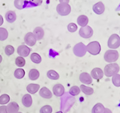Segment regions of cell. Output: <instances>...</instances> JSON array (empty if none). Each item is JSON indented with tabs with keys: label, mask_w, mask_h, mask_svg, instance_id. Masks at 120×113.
<instances>
[{
	"label": "cell",
	"mask_w": 120,
	"mask_h": 113,
	"mask_svg": "<svg viewBox=\"0 0 120 113\" xmlns=\"http://www.w3.org/2000/svg\"><path fill=\"white\" fill-rule=\"evenodd\" d=\"M21 113V112H19V111H18V113Z\"/></svg>",
	"instance_id": "obj_43"
},
{
	"label": "cell",
	"mask_w": 120,
	"mask_h": 113,
	"mask_svg": "<svg viewBox=\"0 0 120 113\" xmlns=\"http://www.w3.org/2000/svg\"><path fill=\"white\" fill-rule=\"evenodd\" d=\"M31 49L25 45H21L18 47L17 53L22 58H26L30 54Z\"/></svg>",
	"instance_id": "obj_9"
},
{
	"label": "cell",
	"mask_w": 120,
	"mask_h": 113,
	"mask_svg": "<svg viewBox=\"0 0 120 113\" xmlns=\"http://www.w3.org/2000/svg\"><path fill=\"white\" fill-rule=\"evenodd\" d=\"M47 76L49 79L53 80H58L60 78V75L58 73L53 70H50L48 71L47 73Z\"/></svg>",
	"instance_id": "obj_25"
},
{
	"label": "cell",
	"mask_w": 120,
	"mask_h": 113,
	"mask_svg": "<svg viewBox=\"0 0 120 113\" xmlns=\"http://www.w3.org/2000/svg\"><path fill=\"white\" fill-rule=\"evenodd\" d=\"M52 108L50 105H45L40 109V113H52Z\"/></svg>",
	"instance_id": "obj_34"
},
{
	"label": "cell",
	"mask_w": 120,
	"mask_h": 113,
	"mask_svg": "<svg viewBox=\"0 0 120 113\" xmlns=\"http://www.w3.org/2000/svg\"><path fill=\"white\" fill-rule=\"evenodd\" d=\"M73 51L76 56L82 58V57L84 56L87 52L86 46H85L82 42L78 43L74 46L73 48Z\"/></svg>",
	"instance_id": "obj_2"
},
{
	"label": "cell",
	"mask_w": 120,
	"mask_h": 113,
	"mask_svg": "<svg viewBox=\"0 0 120 113\" xmlns=\"http://www.w3.org/2000/svg\"><path fill=\"white\" fill-rule=\"evenodd\" d=\"M6 106H7V111L8 113H16L19 111V106L16 102H10Z\"/></svg>",
	"instance_id": "obj_15"
},
{
	"label": "cell",
	"mask_w": 120,
	"mask_h": 113,
	"mask_svg": "<svg viewBox=\"0 0 120 113\" xmlns=\"http://www.w3.org/2000/svg\"><path fill=\"white\" fill-rule=\"evenodd\" d=\"M8 36V32L7 30L5 28L0 27V41H3L6 40Z\"/></svg>",
	"instance_id": "obj_27"
},
{
	"label": "cell",
	"mask_w": 120,
	"mask_h": 113,
	"mask_svg": "<svg viewBox=\"0 0 120 113\" xmlns=\"http://www.w3.org/2000/svg\"><path fill=\"white\" fill-rule=\"evenodd\" d=\"M93 10L94 12L97 15H101L105 12V5L102 2H98L94 4V6H93Z\"/></svg>",
	"instance_id": "obj_13"
},
{
	"label": "cell",
	"mask_w": 120,
	"mask_h": 113,
	"mask_svg": "<svg viewBox=\"0 0 120 113\" xmlns=\"http://www.w3.org/2000/svg\"><path fill=\"white\" fill-rule=\"evenodd\" d=\"M30 59L33 63H37V64L40 63L41 62V56L37 53H33L30 56Z\"/></svg>",
	"instance_id": "obj_26"
},
{
	"label": "cell",
	"mask_w": 120,
	"mask_h": 113,
	"mask_svg": "<svg viewBox=\"0 0 120 113\" xmlns=\"http://www.w3.org/2000/svg\"><path fill=\"white\" fill-rule=\"evenodd\" d=\"M39 95L44 99H49L52 98V93L49 88L44 87L41 88L39 91Z\"/></svg>",
	"instance_id": "obj_14"
},
{
	"label": "cell",
	"mask_w": 120,
	"mask_h": 113,
	"mask_svg": "<svg viewBox=\"0 0 120 113\" xmlns=\"http://www.w3.org/2000/svg\"><path fill=\"white\" fill-rule=\"evenodd\" d=\"M2 61H3V57L1 55H0V63H1Z\"/></svg>",
	"instance_id": "obj_41"
},
{
	"label": "cell",
	"mask_w": 120,
	"mask_h": 113,
	"mask_svg": "<svg viewBox=\"0 0 120 113\" xmlns=\"http://www.w3.org/2000/svg\"><path fill=\"white\" fill-rule=\"evenodd\" d=\"M89 22V19L86 15H80L78 18L77 19V22H78V25H80L81 27H83L86 26Z\"/></svg>",
	"instance_id": "obj_19"
},
{
	"label": "cell",
	"mask_w": 120,
	"mask_h": 113,
	"mask_svg": "<svg viewBox=\"0 0 120 113\" xmlns=\"http://www.w3.org/2000/svg\"><path fill=\"white\" fill-rule=\"evenodd\" d=\"M3 23H4V19H3L2 15H0V26L3 25Z\"/></svg>",
	"instance_id": "obj_38"
},
{
	"label": "cell",
	"mask_w": 120,
	"mask_h": 113,
	"mask_svg": "<svg viewBox=\"0 0 120 113\" xmlns=\"http://www.w3.org/2000/svg\"><path fill=\"white\" fill-rule=\"evenodd\" d=\"M33 33L36 36L37 40H41L45 36V32L42 27H37L34 29Z\"/></svg>",
	"instance_id": "obj_17"
},
{
	"label": "cell",
	"mask_w": 120,
	"mask_h": 113,
	"mask_svg": "<svg viewBox=\"0 0 120 113\" xmlns=\"http://www.w3.org/2000/svg\"><path fill=\"white\" fill-rule=\"evenodd\" d=\"M80 90L81 91L84 93L85 95L87 96H91L94 93V89L91 87H87L84 85H81L80 86Z\"/></svg>",
	"instance_id": "obj_23"
},
{
	"label": "cell",
	"mask_w": 120,
	"mask_h": 113,
	"mask_svg": "<svg viewBox=\"0 0 120 113\" xmlns=\"http://www.w3.org/2000/svg\"><path fill=\"white\" fill-rule=\"evenodd\" d=\"M112 82L113 85L116 87H120V74H115L112 76Z\"/></svg>",
	"instance_id": "obj_31"
},
{
	"label": "cell",
	"mask_w": 120,
	"mask_h": 113,
	"mask_svg": "<svg viewBox=\"0 0 120 113\" xmlns=\"http://www.w3.org/2000/svg\"><path fill=\"white\" fill-rule=\"evenodd\" d=\"M40 85L36 84H30L26 87V90L29 93L31 94H36V92L39 90Z\"/></svg>",
	"instance_id": "obj_20"
},
{
	"label": "cell",
	"mask_w": 120,
	"mask_h": 113,
	"mask_svg": "<svg viewBox=\"0 0 120 113\" xmlns=\"http://www.w3.org/2000/svg\"><path fill=\"white\" fill-rule=\"evenodd\" d=\"M30 3L34 6H39L43 3V0H30Z\"/></svg>",
	"instance_id": "obj_36"
},
{
	"label": "cell",
	"mask_w": 120,
	"mask_h": 113,
	"mask_svg": "<svg viewBox=\"0 0 120 113\" xmlns=\"http://www.w3.org/2000/svg\"><path fill=\"white\" fill-rule=\"evenodd\" d=\"M103 113H112V111L110 109H109V108H105V111H104Z\"/></svg>",
	"instance_id": "obj_39"
},
{
	"label": "cell",
	"mask_w": 120,
	"mask_h": 113,
	"mask_svg": "<svg viewBox=\"0 0 120 113\" xmlns=\"http://www.w3.org/2000/svg\"><path fill=\"white\" fill-rule=\"evenodd\" d=\"M0 113H8L7 111V106L5 105L0 106Z\"/></svg>",
	"instance_id": "obj_37"
},
{
	"label": "cell",
	"mask_w": 120,
	"mask_h": 113,
	"mask_svg": "<svg viewBox=\"0 0 120 113\" xmlns=\"http://www.w3.org/2000/svg\"><path fill=\"white\" fill-rule=\"evenodd\" d=\"M22 103L24 106L29 108L33 104V99L31 96L29 94H25L22 98Z\"/></svg>",
	"instance_id": "obj_16"
},
{
	"label": "cell",
	"mask_w": 120,
	"mask_h": 113,
	"mask_svg": "<svg viewBox=\"0 0 120 113\" xmlns=\"http://www.w3.org/2000/svg\"><path fill=\"white\" fill-rule=\"evenodd\" d=\"M67 29H68V32H71V33H74L78 30V26L75 23H70L67 26Z\"/></svg>",
	"instance_id": "obj_35"
},
{
	"label": "cell",
	"mask_w": 120,
	"mask_h": 113,
	"mask_svg": "<svg viewBox=\"0 0 120 113\" xmlns=\"http://www.w3.org/2000/svg\"><path fill=\"white\" fill-rule=\"evenodd\" d=\"M120 71V66L116 63H112L105 66L104 73L106 77H112L115 74H117Z\"/></svg>",
	"instance_id": "obj_1"
},
{
	"label": "cell",
	"mask_w": 120,
	"mask_h": 113,
	"mask_svg": "<svg viewBox=\"0 0 120 113\" xmlns=\"http://www.w3.org/2000/svg\"><path fill=\"white\" fill-rule=\"evenodd\" d=\"M93 33L94 32L93 29L89 25L81 27L79 32L80 36L85 39H89L91 38L93 35Z\"/></svg>",
	"instance_id": "obj_7"
},
{
	"label": "cell",
	"mask_w": 120,
	"mask_h": 113,
	"mask_svg": "<svg viewBox=\"0 0 120 113\" xmlns=\"http://www.w3.org/2000/svg\"><path fill=\"white\" fill-rule=\"evenodd\" d=\"M5 53L7 56H11L15 52V48L11 45H7L5 48Z\"/></svg>",
	"instance_id": "obj_33"
},
{
	"label": "cell",
	"mask_w": 120,
	"mask_h": 113,
	"mask_svg": "<svg viewBox=\"0 0 120 113\" xmlns=\"http://www.w3.org/2000/svg\"><path fill=\"white\" fill-rule=\"evenodd\" d=\"M56 12L61 16H67L71 12V6L66 3H60L56 6Z\"/></svg>",
	"instance_id": "obj_5"
},
{
	"label": "cell",
	"mask_w": 120,
	"mask_h": 113,
	"mask_svg": "<svg viewBox=\"0 0 120 113\" xmlns=\"http://www.w3.org/2000/svg\"><path fill=\"white\" fill-rule=\"evenodd\" d=\"M24 41L27 46L33 47L37 42V39L32 32H28L24 37Z\"/></svg>",
	"instance_id": "obj_8"
},
{
	"label": "cell",
	"mask_w": 120,
	"mask_h": 113,
	"mask_svg": "<svg viewBox=\"0 0 120 113\" xmlns=\"http://www.w3.org/2000/svg\"><path fill=\"white\" fill-rule=\"evenodd\" d=\"M63 113L61 111H57L56 113Z\"/></svg>",
	"instance_id": "obj_42"
},
{
	"label": "cell",
	"mask_w": 120,
	"mask_h": 113,
	"mask_svg": "<svg viewBox=\"0 0 120 113\" xmlns=\"http://www.w3.org/2000/svg\"></svg>",
	"instance_id": "obj_44"
},
{
	"label": "cell",
	"mask_w": 120,
	"mask_h": 113,
	"mask_svg": "<svg viewBox=\"0 0 120 113\" xmlns=\"http://www.w3.org/2000/svg\"><path fill=\"white\" fill-rule=\"evenodd\" d=\"M91 76L94 79L100 80L103 77V71L100 68H94L91 72Z\"/></svg>",
	"instance_id": "obj_12"
},
{
	"label": "cell",
	"mask_w": 120,
	"mask_h": 113,
	"mask_svg": "<svg viewBox=\"0 0 120 113\" xmlns=\"http://www.w3.org/2000/svg\"><path fill=\"white\" fill-rule=\"evenodd\" d=\"M86 50L89 53L92 55L96 56L100 53L101 46L98 41L91 42L86 46Z\"/></svg>",
	"instance_id": "obj_3"
},
{
	"label": "cell",
	"mask_w": 120,
	"mask_h": 113,
	"mask_svg": "<svg viewBox=\"0 0 120 113\" xmlns=\"http://www.w3.org/2000/svg\"><path fill=\"white\" fill-rule=\"evenodd\" d=\"M105 108L102 104L97 103L93 106L92 109V113H103L105 111Z\"/></svg>",
	"instance_id": "obj_22"
},
{
	"label": "cell",
	"mask_w": 120,
	"mask_h": 113,
	"mask_svg": "<svg viewBox=\"0 0 120 113\" xmlns=\"http://www.w3.org/2000/svg\"><path fill=\"white\" fill-rule=\"evenodd\" d=\"M6 21L9 23H13L16 20L17 16L15 12L12 11V10H9L6 13L5 15Z\"/></svg>",
	"instance_id": "obj_18"
},
{
	"label": "cell",
	"mask_w": 120,
	"mask_h": 113,
	"mask_svg": "<svg viewBox=\"0 0 120 113\" xmlns=\"http://www.w3.org/2000/svg\"><path fill=\"white\" fill-rule=\"evenodd\" d=\"M108 46L111 49H116L120 46V37L117 34H113L109 37Z\"/></svg>",
	"instance_id": "obj_6"
},
{
	"label": "cell",
	"mask_w": 120,
	"mask_h": 113,
	"mask_svg": "<svg viewBox=\"0 0 120 113\" xmlns=\"http://www.w3.org/2000/svg\"><path fill=\"white\" fill-rule=\"evenodd\" d=\"M79 80L83 84L90 85L93 82V79L91 75L88 73L83 72L79 76Z\"/></svg>",
	"instance_id": "obj_10"
},
{
	"label": "cell",
	"mask_w": 120,
	"mask_h": 113,
	"mask_svg": "<svg viewBox=\"0 0 120 113\" xmlns=\"http://www.w3.org/2000/svg\"><path fill=\"white\" fill-rule=\"evenodd\" d=\"M25 63H26V61L24 58L19 56L16 58V59H15V64L19 67H23L25 66Z\"/></svg>",
	"instance_id": "obj_30"
},
{
	"label": "cell",
	"mask_w": 120,
	"mask_h": 113,
	"mask_svg": "<svg viewBox=\"0 0 120 113\" xmlns=\"http://www.w3.org/2000/svg\"><path fill=\"white\" fill-rule=\"evenodd\" d=\"M60 3H66V4H68L70 0H59Z\"/></svg>",
	"instance_id": "obj_40"
},
{
	"label": "cell",
	"mask_w": 120,
	"mask_h": 113,
	"mask_svg": "<svg viewBox=\"0 0 120 113\" xmlns=\"http://www.w3.org/2000/svg\"><path fill=\"white\" fill-rule=\"evenodd\" d=\"M80 92H81V90L78 86H73V87L70 88L69 93L73 96H76L79 95Z\"/></svg>",
	"instance_id": "obj_29"
},
{
	"label": "cell",
	"mask_w": 120,
	"mask_h": 113,
	"mask_svg": "<svg viewBox=\"0 0 120 113\" xmlns=\"http://www.w3.org/2000/svg\"><path fill=\"white\" fill-rule=\"evenodd\" d=\"M119 58V53L118 51L113 50H107L104 55V59L106 62L113 63L116 62Z\"/></svg>",
	"instance_id": "obj_4"
},
{
	"label": "cell",
	"mask_w": 120,
	"mask_h": 113,
	"mask_svg": "<svg viewBox=\"0 0 120 113\" xmlns=\"http://www.w3.org/2000/svg\"><path fill=\"white\" fill-rule=\"evenodd\" d=\"M28 76L30 80H36L40 76V73L37 69L33 68L29 71Z\"/></svg>",
	"instance_id": "obj_24"
},
{
	"label": "cell",
	"mask_w": 120,
	"mask_h": 113,
	"mask_svg": "<svg viewBox=\"0 0 120 113\" xmlns=\"http://www.w3.org/2000/svg\"><path fill=\"white\" fill-rule=\"evenodd\" d=\"M53 92L54 95L56 97H61L64 95V92H65V88L64 86L60 84H57L55 85L52 88Z\"/></svg>",
	"instance_id": "obj_11"
},
{
	"label": "cell",
	"mask_w": 120,
	"mask_h": 113,
	"mask_svg": "<svg viewBox=\"0 0 120 113\" xmlns=\"http://www.w3.org/2000/svg\"><path fill=\"white\" fill-rule=\"evenodd\" d=\"M10 100V96L7 94H3L0 96V105H6Z\"/></svg>",
	"instance_id": "obj_32"
},
{
	"label": "cell",
	"mask_w": 120,
	"mask_h": 113,
	"mask_svg": "<svg viewBox=\"0 0 120 113\" xmlns=\"http://www.w3.org/2000/svg\"><path fill=\"white\" fill-rule=\"evenodd\" d=\"M25 75V72L24 70L22 68H18L15 70V73H14V76L18 79H21L23 78Z\"/></svg>",
	"instance_id": "obj_28"
},
{
	"label": "cell",
	"mask_w": 120,
	"mask_h": 113,
	"mask_svg": "<svg viewBox=\"0 0 120 113\" xmlns=\"http://www.w3.org/2000/svg\"><path fill=\"white\" fill-rule=\"evenodd\" d=\"M28 0H15V7L19 10H22L28 4Z\"/></svg>",
	"instance_id": "obj_21"
}]
</instances>
